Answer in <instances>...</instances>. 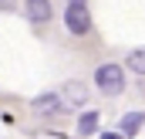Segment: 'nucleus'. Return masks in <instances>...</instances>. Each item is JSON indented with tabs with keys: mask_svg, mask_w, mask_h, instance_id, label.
<instances>
[{
	"mask_svg": "<svg viewBox=\"0 0 145 139\" xmlns=\"http://www.w3.org/2000/svg\"><path fill=\"white\" fill-rule=\"evenodd\" d=\"M95 81H98V88L105 95H121L125 92V71H121V65H98Z\"/></svg>",
	"mask_w": 145,
	"mask_h": 139,
	"instance_id": "f257e3e1",
	"label": "nucleus"
},
{
	"mask_svg": "<svg viewBox=\"0 0 145 139\" xmlns=\"http://www.w3.org/2000/svg\"><path fill=\"white\" fill-rule=\"evenodd\" d=\"M64 24H68L71 34H88V31H91V14L84 10V3H68Z\"/></svg>",
	"mask_w": 145,
	"mask_h": 139,
	"instance_id": "f03ea898",
	"label": "nucleus"
},
{
	"mask_svg": "<svg viewBox=\"0 0 145 139\" xmlns=\"http://www.w3.org/2000/svg\"><path fill=\"white\" fill-rule=\"evenodd\" d=\"M64 105H74V109H81V105L88 102V88H84V81H64Z\"/></svg>",
	"mask_w": 145,
	"mask_h": 139,
	"instance_id": "7ed1b4c3",
	"label": "nucleus"
},
{
	"mask_svg": "<svg viewBox=\"0 0 145 139\" xmlns=\"http://www.w3.org/2000/svg\"><path fill=\"white\" fill-rule=\"evenodd\" d=\"M24 10H27V17H31L34 24L51 21V0H27V3H24Z\"/></svg>",
	"mask_w": 145,
	"mask_h": 139,
	"instance_id": "20e7f679",
	"label": "nucleus"
},
{
	"mask_svg": "<svg viewBox=\"0 0 145 139\" xmlns=\"http://www.w3.org/2000/svg\"><path fill=\"white\" fill-rule=\"evenodd\" d=\"M64 105V99L57 95V92H47V95H37L34 99V112H44V115H51V112H57Z\"/></svg>",
	"mask_w": 145,
	"mask_h": 139,
	"instance_id": "39448f33",
	"label": "nucleus"
},
{
	"mask_svg": "<svg viewBox=\"0 0 145 139\" xmlns=\"http://www.w3.org/2000/svg\"><path fill=\"white\" fill-rule=\"evenodd\" d=\"M142 126H145L142 112H125V115H121V136H138Z\"/></svg>",
	"mask_w": 145,
	"mask_h": 139,
	"instance_id": "423d86ee",
	"label": "nucleus"
},
{
	"mask_svg": "<svg viewBox=\"0 0 145 139\" xmlns=\"http://www.w3.org/2000/svg\"><path fill=\"white\" fill-rule=\"evenodd\" d=\"M98 119H101L98 112H84V115L78 119V132H81V136H91V132L98 129Z\"/></svg>",
	"mask_w": 145,
	"mask_h": 139,
	"instance_id": "0eeeda50",
	"label": "nucleus"
},
{
	"mask_svg": "<svg viewBox=\"0 0 145 139\" xmlns=\"http://www.w3.org/2000/svg\"><path fill=\"white\" fill-rule=\"evenodd\" d=\"M125 65L135 71V75H145V48H135V51L125 58Z\"/></svg>",
	"mask_w": 145,
	"mask_h": 139,
	"instance_id": "6e6552de",
	"label": "nucleus"
},
{
	"mask_svg": "<svg viewBox=\"0 0 145 139\" xmlns=\"http://www.w3.org/2000/svg\"><path fill=\"white\" fill-rule=\"evenodd\" d=\"M98 139H121V136H118V132H101Z\"/></svg>",
	"mask_w": 145,
	"mask_h": 139,
	"instance_id": "1a4fd4ad",
	"label": "nucleus"
},
{
	"mask_svg": "<svg viewBox=\"0 0 145 139\" xmlns=\"http://www.w3.org/2000/svg\"><path fill=\"white\" fill-rule=\"evenodd\" d=\"M68 3H84V0H68Z\"/></svg>",
	"mask_w": 145,
	"mask_h": 139,
	"instance_id": "9d476101",
	"label": "nucleus"
},
{
	"mask_svg": "<svg viewBox=\"0 0 145 139\" xmlns=\"http://www.w3.org/2000/svg\"><path fill=\"white\" fill-rule=\"evenodd\" d=\"M0 3H3V0H0Z\"/></svg>",
	"mask_w": 145,
	"mask_h": 139,
	"instance_id": "9b49d317",
	"label": "nucleus"
}]
</instances>
